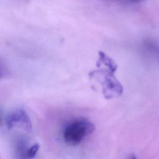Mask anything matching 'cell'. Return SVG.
<instances>
[{"label": "cell", "instance_id": "obj_1", "mask_svg": "<svg viewBox=\"0 0 159 159\" xmlns=\"http://www.w3.org/2000/svg\"><path fill=\"white\" fill-rule=\"evenodd\" d=\"M96 69L89 72V79L99 83L105 99H111L120 96L123 86L115 76L117 65L115 61L104 52L99 51Z\"/></svg>", "mask_w": 159, "mask_h": 159}, {"label": "cell", "instance_id": "obj_2", "mask_svg": "<svg viewBox=\"0 0 159 159\" xmlns=\"http://www.w3.org/2000/svg\"><path fill=\"white\" fill-rule=\"evenodd\" d=\"M95 130L94 124L85 118H79L66 125L63 132L65 142L70 145H76Z\"/></svg>", "mask_w": 159, "mask_h": 159}, {"label": "cell", "instance_id": "obj_3", "mask_svg": "<svg viewBox=\"0 0 159 159\" xmlns=\"http://www.w3.org/2000/svg\"><path fill=\"white\" fill-rule=\"evenodd\" d=\"M6 127L9 130L17 128L27 132H30L32 124L27 112L21 109H16L9 114L5 119Z\"/></svg>", "mask_w": 159, "mask_h": 159}, {"label": "cell", "instance_id": "obj_4", "mask_svg": "<svg viewBox=\"0 0 159 159\" xmlns=\"http://www.w3.org/2000/svg\"><path fill=\"white\" fill-rule=\"evenodd\" d=\"M142 47L148 58L159 62V43L153 40L147 39L143 42Z\"/></svg>", "mask_w": 159, "mask_h": 159}, {"label": "cell", "instance_id": "obj_5", "mask_svg": "<svg viewBox=\"0 0 159 159\" xmlns=\"http://www.w3.org/2000/svg\"><path fill=\"white\" fill-rule=\"evenodd\" d=\"M39 143H34L33 145H32L30 148H28L27 153H26V156L28 158L32 159L34 158L35 155H37L39 149Z\"/></svg>", "mask_w": 159, "mask_h": 159}, {"label": "cell", "instance_id": "obj_6", "mask_svg": "<svg viewBox=\"0 0 159 159\" xmlns=\"http://www.w3.org/2000/svg\"><path fill=\"white\" fill-rule=\"evenodd\" d=\"M106 1L111 2L112 3H116V4H135L140 3L144 0H104Z\"/></svg>", "mask_w": 159, "mask_h": 159}, {"label": "cell", "instance_id": "obj_7", "mask_svg": "<svg viewBox=\"0 0 159 159\" xmlns=\"http://www.w3.org/2000/svg\"><path fill=\"white\" fill-rule=\"evenodd\" d=\"M131 159H136V158H135V157L134 156V157H132V158Z\"/></svg>", "mask_w": 159, "mask_h": 159}]
</instances>
